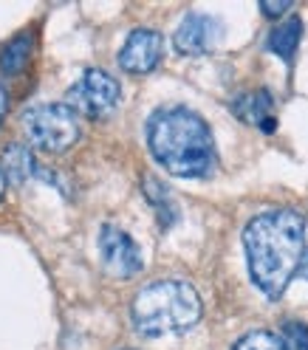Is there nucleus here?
Listing matches in <instances>:
<instances>
[{
	"instance_id": "nucleus-10",
	"label": "nucleus",
	"mask_w": 308,
	"mask_h": 350,
	"mask_svg": "<svg viewBox=\"0 0 308 350\" xmlns=\"http://www.w3.org/2000/svg\"><path fill=\"white\" fill-rule=\"evenodd\" d=\"M300 40H303V20H300L297 14H292V17L280 20V23L272 29V34H269V40H266V46H269L272 54L283 57L285 62H292L294 54H297Z\"/></svg>"
},
{
	"instance_id": "nucleus-5",
	"label": "nucleus",
	"mask_w": 308,
	"mask_h": 350,
	"mask_svg": "<svg viewBox=\"0 0 308 350\" xmlns=\"http://www.w3.org/2000/svg\"><path fill=\"white\" fill-rule=\"evenodd\" d=\"M122 96V88L116 77H111L102 68H88L68 91V107L74 113H82L88 119H102L116 111Z\"/></svg>"
},
{
	"instance_id": "nucleus-17",
	"label": "nucleus",
	"mask_w": 308,
	"mask_h": 350,
	"mask_svg": "<svg viewBox=\"0 0 308 350\" xmlns=\"http://www.w3.org/2000/svg\"><path fill=\"white\" fill-rule=\"evenodd\" d=\"M6 107H9V99H6L3 85H0V122H3V116H6Z\"/></svg>"
},
{
	"instance_id": "nucleus-6",
	"label": "nucleus",
	"mask_w": 308,
	"mask_h": 350,
	"mask_svg": "<svg viewBox=\"0 0 308 350\" xmlns=\"http://www.w3.org/2000/svg\"><path fill=\"white\" fill-rule=\"evenodd\" d=\"M99 257L111 277L130 280L142 271V252L136 240L114 224H105L99 232Z\"/></svg>"
},
{
	"instance_id": "nucleus-15",
	"label": "nucleus",
	"mask_w": 308,
	"mask_h": 350,
	"mask_svg": "<svg viewBox=\"0 0 308 350\" xmlns=\"http://www.w3.org/2000/svg\"><path fill=\"white\" fill-rule=\"evenodd\" d=\"M283 342L289 350H308V325L297 319L283 322Z\"/></svg>"
},
{
	"instance_id": "nucleus-2",
	"label": "nucleus",
	"mask_w": 308,
	"mask_h": 350,
	"mask_svg": "<svg viewBox=\"0 0 308 350\" xmlns=\"http://www.w3.org/2000/svg\"><path fill=\"white\" fill-rule=\"evenodd\" d=\"M150 152L170 175L207 178L215 170V142L209 124L190 107H164L147 122Z\"/></svg>"
},
{
	"instance_id": "nucleus-16",
	"label": "nucleus",
	"mask_w": 308,
	"mask_h": 350,
	"mask_svg": "<svg viewBox=\"0 0 308 350\" xmlns=\"http://www.w3.org/2000/svg\"><path fill=\"white\" fill-rule=\"evenodd\" d=\"M292 9V0H280V3H272V0H263L260 3V12L266 14V17H280Z\"/></svg>"
},
{
	"instance_id": "nucleus-9",
	"label": "nucleus",
	"mask_w": 308,
	"mask_h": 350,
	"mask_svg": "<svg viewBox=\"0 0 308 350\" xmlns=\"http://www.w3.org/2000/svg\"><path fill=\"white\" fill-rule=\"evenodd\" d=\"M232 113L246 122L252 127H260L263 133H272L277 127L274 122V96L266 91V88H255V91H246L232 99Z\"/></svg>"
},
{
	"instance_id": "nucleus-11",
	"label": "nucleus",
	"mask_w": 308,
	"mask_h": 350,
	"mask_svg": "<svg viewBox=\"0 0 308 350\" xmlns=\"http://www.w3.org/2000/svg\"><path fill=\"white\" fill-rule=\"evenodd\" d=\"M0 172L3 178L12 184H23L29 175L37 172L34 167V156L26 144H9L3 152H0Z\"/></svg>"
},
{
	"instance_id": "nucleus-13",
	"label": "nucleus",
	"mask_w": 308,
	"mask_h": 350,
	"mask_svg": "<svg viewBox=\"0 0 308 350\" xmlns=\"http://www.w3.org/2000/svg\"><path fill=\"white\" fill-rule=\"evenodd\" d=\"M31 42H34V37L26 34V31L12 37L3 46V51H0V71L9 74V77L23 71L26 62H29V54H31Z\"/></svg>"
},
{
	"instance_id": "nucleus-1",
	"label": "nucleus",
	"mask_w": 308,
	"mask_h": 350,
	"mask_svg": "<svg viewBox=\"0 0 308 350\" xmlns=\"http://www.w3.org/2000/svg\"><path fill=\"white\" fill-rule=\"evenodd\" d=\"M244 249L252 282L269 299H280L289 288L305 254V217L294 209H269L246 224Z\"/></svg>"
},
{
	"instance_id": "nucleus-3",
	"label": "nucleus",
	"mask_w": 308,
	"mask_h": 350,
	"mask_svg": "<svg viewBox=\"0 0 308 350\" xmlns=\"http://www.w3.org/2000/svg\"><path fill=\"white\" fill-rule=\"evenodd\" d=\"M204 314V305L198 291L184 280H156L144 286L133 305H130V317H133V327L147 336H172L184 334L198 325Z\"/></svg>"
},
{
	"instance_id": "nucleus-4",
	"label": "nucleus",
	"mask_w": 308,
	"mask_h": 350,
	"mask_svg": "<svg viewBox=\"0 0 308 350\" xmlns=\"http://www.w3.org/2000/svg\"><path fill=\"white\" fill-rule=\"evenodd\" d=\"M29 142L42 152H65L79 139L77 113L62 102L37 105L23 116Z\"/></svg>"
},
{
	"instance_id": "nucleus-19",
	"label": "nucleus",
	"mask_w": 308,
	"mask_h": 350,
	"mask_svg": "<svg viewBox=\"0 0 308 350\" xmlns=\"http://www.w3.org/2000/svg\"><path fill=\"white\" fill-rule=\"evenodd\" d=\"M3 189H6V178H3V172H0V198H3Z\"/></svg>"
},
{
	"instance_id": "nucleus-18",
	"label": "nucleus",
	"mask_w": 308,
	"mask_h": 350,
	"mask_svg": "<svg viewBox=\"0 0 308 350\" xmlns=\"http://www.w3.org/2000/svg\"><path fill=\"white\" fill-rule=\"evenodd\" d=\"M300 277H305V280H308V249H305L303 262H300Z\"/></svg>"
},
{
	"instance_id": "nucleus-8",
	"label": "nucleus",
	"mask_w": 308,
	"mask_h": 350,
	"mask_svg": "<svg viewBox=\"0 0 308 350\" xmlns=\"http://www.w3.org/2000/svg\"><path fill=\"white\" fill-rule=\"evenodd\" d=\"M162 54H164V37L153 29H136L125 40L119 51V65L130 74H150L162 62Z\"/></svg>"
},
{
	"instance_id": "nucleus-12",
	"label": "nucleus",
	"mask_w": 308,
	"mask_h": 350,
	"mask_svg": "<svg viewBox=\"0 0 308 350\" xmlns=\"http://www.w3.org/2000/svg\"><path fill=\"white\" fill-rule=\"evenodd\" d=\"M142 189H144V198L150 201L153 212H156V217H159V226L167 232L175 221H179V206H175L170 189L159 178H153V175H147V178H144Z\"/></svg>"
},
{
	"instance_id": "nucleus-14",
	"label": "nucleus",
	"mask_w": 308,
	"mask_h": 350,
	"mask_svg": "<svg viewBox=\"0 0 308 350\" xmlns=\"http://www.w3.org/2000/svg\"><path fill=\"white\" fill-rule=\"evenodd\" d=\"M232 350H289L283 342V336L272 334V331H249L244 334Z\"/></svg>"
},
{
	"instance_id": "nucleus-7",
	"label": "nucleus",
	"mask_w": 308,
	"mask_h": 350,
	"mask_svg": "<svg viewBox=\"0 0 308 350\" xmlns=\"http://www.w3.org/2000/svg\"><path fill=\"white\" fill-rule=\"evenodd\" d=\"M224 29H221V20H215L209 14H187L181 20V26L175 29L172 34V46L179 54H187V57H198V54H207L218 46Z\"/></svg>"
}]
</instances>
